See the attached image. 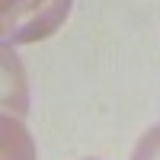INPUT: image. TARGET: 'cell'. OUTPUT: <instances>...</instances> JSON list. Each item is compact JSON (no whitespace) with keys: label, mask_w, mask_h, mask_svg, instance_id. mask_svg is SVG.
Wrapping results in <instances>:
<instances>
[{"label":"cell","mask_w":160,"mask_h":160,"mask_svg":"<svg viewBox=\"0 0 160 160\" xmlns=\"http://www.w3.org/2000/svg\"><path fill=\"white\" fill-rule=\"evenodd\" d=\"M74 0H0V35L7 45H32L55 35Z\"/></svg>","instance_id":"1"},{"label":"cell","mask_w":160,"mask_h":160,"mask_svg":"<svg viewBox=\"0 0 160 160\" xmlns=\"http://www.w3.org/2000/svg\"><path fill=\"white\" fill-rule=\"evenodd\" d=\"M29 106V87L22 77V64L13 55V48L3 45V115H19Z\"/></svg>","instance_id":"2"},{"label":"cell","mask_w":160,"mask_h":160,"mask_svg":"<svg viewBox=\"0 0 160 160\" xmlns=\"http://www.w3.org/2000/svg\"><path fill=\"white\" fill-rule=\"evenodd\" d=\"M3 135H0V144H3V160H35V141L29 135V128L22 125L19 115H3Z\"/></svg>","instance_id":"3"},{"label":"cell","mask_w":160,"mask_h":160,"mask_svg":"<svg viewBox=\"0 0 160 160\" xmlns=\"http://www.w3.org/2000/svg\"><path fill=\"white\" fill-rule=\"evenodd\" d=\"M131 160H160V122L151 125V128L138 138L135 151H131Z\"/></svg>","instance_id":"4"},{"label":"cell","mask_w":160,"mask_h":160,"mask_svg":"<svg viewBox=\"0 0 160 160\" xmlns=\"http://www.w3.org/2000/svg\"><path fill=\"white\" fill-rule=\"evenodd\" d=\"M83 160H96V157H83Z\"/></svg>","instance_id":"5"}]
</instances>
